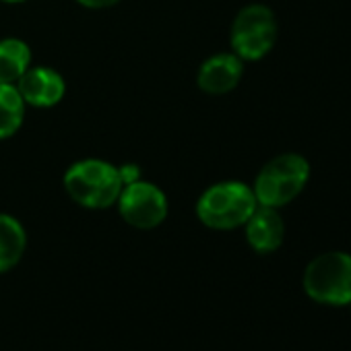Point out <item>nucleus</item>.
<instances>
[{
  "mask_svg": "<svg viewBox=\"0 0 351 351\" xmlns=\"http://www.w3.org/2000/svg\"><path fill=\"white\" fill-rule=\"evenodd\" d=\"M27 236L23 226L7 213H0V273L11 271L25 252Z\"/></svg>",
  "mask_w": 351,
  "mask_h": 351,
  "instance_id": "10",
  "label": "nucleus"
},
{
  "mask_svg": "<svg viewBox=\"0 0 351 351\" xmlns=\"http://www.w3.org/2000/svg\"><path fill=\"white\" fill-rule=\"evenodd\" d=\"M244 226H246L248 244L261 254L275 252L283 244L285 226H283L281 215L273 207H261L258 205L256 211L250 215V219Z\"/></svg>",
  "mask_w": 351,
  "mask_h": 351,
  "instance_id": "9",
  "label": "nucleus"
},
{
  "mask_svg": "<svg viewBox=\"0 0 351 351\" xmlns=\"http://www.w3.org/2000/svg\"><path fill=\"white\" fill-rule=\"evenodd\" d=\"M304 291L320 304H351V254L324 252L304 271Z\"/></svg>",
  "mask_w": 351,
  "mask_h": 351,
  "instance_id": "4",
  "label": "nucleus"
},
{
  "mask_svg": "<svg viewBox=\"0 0 351 351\" xmlns=\"http://www.w3.org/2000/svg\"><path fill=\"white\" fill-rule=\"evenodd\" d=\"M5 3H11V5H15V3H25V0H5Z\"/></svg>",
  "mask_w": 351,
  "mask_h": 351,
  "instance_id": "15",
  "label": "nucleus"
},
{
  "mask_svg": "<svg viewBox=\"0 0 351 351\" xmlns=\"http://www.w3.org/2000/svg\"><path fill=\"white\" fill-rule=\"evenodd\" d=\"M277 42V19L265 5L244 7L232 25V48L242 60L265 58Z\"/></svg>",
  "mask_w": 351,
  "mask_h": 351,
  "instance_id": "5",
  "label": "nucleus"
},
{
  "mask_svg": "<svg viewBox=\"0 0 351 351\" xmlns=\"http://www.w3.org/2000/svg\"><path fill=\"white\" fill-rule=\"evenodd\" d=\"M116 203L122 219L136 230H153L167 217V199L163 191L141 178L124 184Z\"/></svg>",
  "mask_w": 351,
  "mask_h": 351,
  "instance_id": "6",
  "label": "nucleus"
},
{
  "mask_svg": "<svg viewBox=\"0 0 351 351\" xmlns=\"http://www.w3.org/2000/svg\"><path fill=\"white\" fill-rule=\"evenodd\" d=\"M32 66V50L17 38L0 40V83L13 85Z\"/></svg>",
  "mask_w": 351,
  "mask_h": 351,
  "instance_id": "11",
  "label": "nucleus"
},
{
  "mask_svg": "<svg viewBox=\"0 0 351 351\" xmlns=\"http://www.w3.org/2000/svg\"><path fill=\"white\" fill-rule=\"evenodd\" d=\"M77 3L85 9H110L120 0H77Z\"/></svg>",
  "mask_w": 351,
  "mask_h": 351,
  "instance_id": "13",
  "label": "nucleus"
},
{
  "mask_svg": "<svg viewBox=\"0 0 351 351\" xmlns=\"http://www.w3.org/2000/svg\"><path fill=\"white\" fill-rule=\"evenodd\" d=\"M118 169H120V178H122L124 184H130V182L138 180V169H136V165H122Z\"/></svg>",
  "mask_w": 351,
  "mask_h": 351,
  "instance_id": "14",
  "label": "nucleus"
},
{
  "mask_svg": "<svg viewBox=\"0 0 351 351\" xmlns=\"http://www.w3.org/2000/svg\"><path fill=\"white\" fill-rule=\"evenodd\" d=\"M310 163L298 153H283L273 157L258 171L254 180V197L261 207L279 209L291 203L308 184Z\"/></svg>",
  "mask_w": 351,
  "mask_h": 351,
  "instance_id": "2",
  "label": "nucleus"
},
{
  "mask_svg": "<svg viewBox=\"0 0 351 351\" xmlns=\"http://www.w3.org/2000/svg\"><path fill=\"white\" fill-rule=\"evenodd\" d=\"M122 189L124 182L120 178V169L101 159H81L64 173V191L85 209L112 207Z\"/></svg>",
  "mask_w": 351,
  "mask_h": 351,
  "instance_id": "1",
  "label": "nucleus"
},
{
  "mask_svg": "<svg viewBox=\"0 0 351 351\" xmlns=\"http://www.w3.org/2000/svg\"><path fill=\"white\" fill-rule=\"evenodd\" d=\"M242 75V58H238L236 54H215L201 64L197 83L205 93L223 95L238 87Z\"/></svg>",
  "mask_w": 351,
  "mask_h": 351,
  "instance_id": "8",
  "label": "nucleus"
},
{
  "mask_svg": "<svg viewBox=\"0 0 351 351\" xmlns=\"http://www.w3.org/2000/svg\"><path fill=\"white\" fill-rule=\"evenodd\" d=\"M254 191L244 182H219L197 201V217L211 230H234L244 226L256 211Z\"/></svg>",
  "mask_w": 351,
  "mask_h": 351,
  "instance_id": "3",
  "label": "nucleus"
},
{
  "mask_svg": "<svg viewBox=\"0 0 351 351\" xmlns=\"http://www.w3.org/2000/svg\"><path fill=\"white\" fill-rule=\"evenodd\" d=\"M17 83H19L17 89L25 106H34V108H52L64 97L66 91V83L62 75L48 66H36V69L29 66Z\"/></svg>",
  "mask_w": 351,
  "mask_h": 351,
  "instance_id": "7",
  "label": "nucleus"
},
{
  "mask_svg": "<svg viewBox=\"0 0 351 351\" xmlns=\"http://www.w3.org/2000/svg\"><path fill=\"white\" fill-rule=\"evenodd\" d=\"M25 101L15 85L0 83V141L11 138L23 124Z\"/></svg>",
  "mask_w": 351,
  "mask_h": 351,
  "instance_id": "12",
  "label": "nucleus"
}]
</instances>
